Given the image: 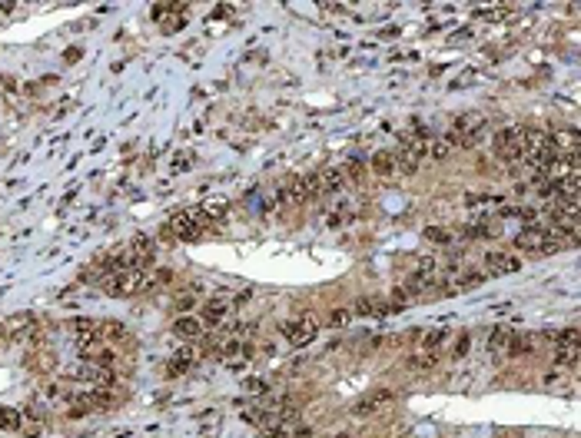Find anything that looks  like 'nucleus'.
Wrapping results in <instances>:
<instances>
[{
	"mask_svg": "<svg viewBox=\"0 0 581 438\" xmlns=\"http://www.w3.org/2000/svg\"><path fill=\"white\" fill-rule=\"evenodd\" d=\"M426 239H428V243H448V239H452V233H448V229H438V226H428L426 229Z\"/></svg>",
	"mask_w": 581,
	"mask_h": 438,
	"instance_id": "nucleus-27",
	"label": "nucleus"
},
{
	"mask_svg": "<svg viewBox=\"0 0 581 438\" xmlns=\"http://www.w3.org/2000/svg\"><path fill=\"white\" fill-rule=\"evenodd\" d=\"M522 136H525V123L518 126H508V130H498L492 140V153L498 156L502 163H522L525 160V146H522Z\"/></svg>",
	"mask_w": 581,
	"mask_h": 438,
	"instance_id": "nucleus-1",
	"label": "nucleus"
},
{
	"mask_svg": "<svg viewBox=\"0 0 581 438\" xmlns=\"http://www.w3.org/2000/svg\"><path fill=\"white\" fill-rule=\"evenodd\" d=\"M349 319H352V309H336V312L329 315V322H332V325H346Z\"/></svg>",
	"mask_w": 581,
	"mask_h": 438,
	"instance_id": "nucleus-29",
	"label": "nucleus"
},
{
	"mask_svg": "<svg viewBox=\"0 0 581 438\" xmlns=\"http://www.w3.org/2000/svg\"><path fill=\"white\" fill-rule=\"evenodd\" d=\"M20 425V415L14 409H0V429H17Z\"/></svg>",
	"mask_w": 581,
	"mask_h": 438,
	"instance_id": "nucleus-26",
	"label": "nucleus"
},
{
	"mask_svg": "<svg viewBox=\"0 0 581 438\" xmlns=\"http://www.w3.org/2000/svg\"><path fill=\"white\" fill-rule=\"evenodd\" d=\"M468 345H472V339L468 335H458V342H456V349H452V359H465V352H468Z\"/></svg>",
	"mask_w": 581,
	"mask_h": 438,
	"instance_id": "nucleus-28",
	"label": "nucleus"
},
{
	"mask_svg": "<svg viewBox=\"0 0 581 438\" xmlns=\"http://www.w3.org/2000/svg\"><path fill=\"white\" fill-rule=\"evenodd\" d=\"M186 14H190L186 4H153V20L163 34H176L186 24Z\"/></svg>",
	"mask_w": 581,
	"mask_h": 438,
	"instance_id": "nucleus-5",
	"label": "nucleus"
},
{
	"mask_svg": "<svg viewBox=\"0 0 581 438\" xmlns=\"http://www.w3.org/2000/svg\"><path fill=\"white\" fill-rule=\"evenodd\" d=\"M279 200H282V203H292V206H302V203H309V193H306V180H302V176L289 180V183H286V186L279 190Z\"/></svg>",
	"mask_w": 581,
	"mask_h": 438,
	"instance_id": "nucleus-10",
	"label": "nucleus"
},
{
	"mask_svg": "<svg viewBox=\"0 0 581 438\" xmlns=\"http://www.w3.org/2000/svg\"><path fill=\"white\" fill-rule=\"evenodd\" d=\"M495 233H498V229H495L492 226V223H472V226H468V229H465V236H478V239H482V236H495Z\"/></svg>",
	"mask_w": 581,
	"mask_h": 438,
	"instance_id": "nucleus-22",
	"label": "nucleus"
},
{
	"mask_svg": "<svg viewBox=\"0 0 581 438\" xmlns=\"http://www.w3.org/2000/svg\"><path fill=\"white\" fill-rule=\"evenodd\" d=\"M173 335L176 339H186V342H196V339L203 335V322H200L196 315H180L173 322Z\"/></svg>",
	"mask_w": 581,
	"mask_h": 438,
	"instance_id": "nucleus-9",
	"label": "nucleus"
},
{
	"mask_svg": "<svg viewBox=\"0 0 581 438\" xmlns=\"http://www.w3.org/2000/svg\"><path fill=\"white\" fill-rule=\"evenodd\" d=\"M482 130H485V116L482 113H462L456 123H452L448 143L452 146H472V143H478Z\"/></svg>",
	"mask_w": 581,
	"mask_h": 438,
	"instance_id": "nucleus-4",
	"label": "nucleus"
},
{
	"mask_svg": "<svg viewBox=\"0 0 581 438\" xmlns=\"http://www.w3.org/2000/svg\"><path fill=\"white\" fill-rule=\"evenodd\" d=\"M279 332L289 345H309L312 339H316V332H319V315L316 312L292 315V319H286V322L279 325Z\"/></svg>",
	"mask_w": 581,
	"mask_h": 438,
	"instance_id": "nucleus-2",
	"label": "nucleus"
},
{
	"mask_svg": "<svg viewBox=\"0 0 581 438\" xmlns=\"http://www.w3.org/2000/svg\"><path fill=\"white\" fill-rule=\"evenodd\" d=\"M369 173H372V176H379V180H392V176L399 173L396 153H392V150L372 153V160H369Z\"/></svg>",
	"mask_w": 581,
	"mask_h": 438,
	"instance_id": "nucleus-8",
	"label": "nucleus"
},
{
	"mask_svg": "<svg viewBox=\"0 0 581 438\" xmlns=\"http://www.w3.org/2000/svg\"><path fill=\"white\" fill-rule=\"evenodd\" d=\"M193 305H196V295H193V292H180V295L173 299V309H176V312H190Z\"/></svg>",
	"mask_w": 581,
	"mask_h": 438,
	"instance_id": "nucleus-24",
	"label": "nucleus"
},
{
	"mask_svg": "<svg viewBox=\"0 0 581 438\" xmlns=\"http://www.w3.org/2000/svg\"><path fill=\"white\" fill-rule=\"evenodd\" d=\"M392 402H396V392L386 389V385H379V389L366 392V395L352 405V412H356V415H376V412H386Z\"/></svg>",
	"mask_w": 581,
	"mask_h": 438,
	"instance_id": "nucleus-6",
	"label": "nucleus"
},
{
	"mask_svg": "<svg viewBox=\"0 0 581 438\" xmlns=\"http://www.w3.org/2000/svg\"><path fill=\"white\" fill-rule=\"evenodd\" d=\"M53 365H57V355H50V352H34L30 355V369L43 372V369H53Z\"/></svg>",
	"mask_w": 581,
	"mask_h": 438,
	"instance_id": "nucleus-20",
	"label": "nucleus"
},
{
	"mask_svg": "<svg viewBox=\"0 0 581 438\" xmlns=\"http://www.w3.org/2000/svg\"><path fill=\"white\" fill-rule=\"evenodd\" d=\"M555 342L558 345H578V329L568 325V329H562V332H555Z\"/></svg>",
	"mask_w": 581,
	"mask_h": 438,
	"instance_id": "nucleus-25",
	"label": "nucleus"
},
{
	"mask_svg": "<svg viewBox=\"0 0 581 438\" xmlns=\"http://www.w3.org/2000/svg\"><path fill=\"white\" fill-rule=\"evenodd\" d=\"M193 365H196V352L193 349H183V352L173 355V362L166 365V375H183V372L193 369Z\"/></svg>",
	"mask_w": 581,
	"mask_h": 438,
	"instance_id": "nucleus-16",
	"label": "nucleus"
},
{
	"mask_svg": "<svg viewBox=\"0 0 581 438\" xmlns=\"http://www.w3.org/2000/svg\"><path fill=\"white\" fill-rule=\"evenodd\" d=\"M512 14V7H488V10H475V17H482V20H502Z\"/></svg>",
	"mask_w": 581,
	"mask_h": 438,
	"instance_id": "nucleus-23",
	"label": "nucleus"
},
{
	"mask_svg": "<svg viewBox=\"0 0 581 438\" xmlns=\"http://www.w3.org/2000/svg\"><path fill=\"white\" fill-rule=\"evenodd\" d=\"M382 299H359L356 309H352V315H386L389 309H382Z\"/></svg>",
	"mask_w": 581,
	"mask_h": 438,
	"instance_id": "nucleus-19",
	"label": "nucleus"
},
{
	"mask_svg": "<svg viewBox=\"0 0 581 438\" xmlns=\"http://www.w3.org/2000/svg\"><path fill=\"white\" fill-rule=\"evenodd\" d=\"M4 339H7V325H0V345H4Z\"/></svg>",
	"mask_w": 581,
	"mask_h": 438,
	"instance_id": "nucleus-30",
	"label": "nucleus"
},
{
	"mask_svg": "<svg viewBox=\"0 0 581 438\" xmlns=\"http://www.w3.org/2000/svg\"><path fill=\"white\" fill-rule=\"evenodd\" d=\"M436 362H438V352H436V349H422V345H418V349H416V352H412V355H408V369H416V372H428V369H436Z\"/></svg>",
	"mask_w": 581,
	"mask_h": 438,
	"instance_id": "nucleus-13",
	"label": "nucleus"
},
{
	"mask_svg": "<svg viewBox=\"0 0 581 438\" xmlns=\"http://www.w3.org/2000/svg\"><path fill=\"white\" fill-rule=\"evenodd\" d=\"M342 176H346V183H366L369 166L366 163H359V160H349L346 166H342Z\"/></svg>",
	"mask_w": 581,
	"mask_h": 438,
	"instance_id": "nucleus-18",
	"label": "nucleus"
},
{
	"mask_svg": "<svg viewBox=\"0 0 581 438\" xmlns=\"http://www.w3.org/2000/svg\"><path fill=\"white\" fill-rule=\"evenodd\" d=\"M522 269V259L512 256V253H488L485 256V273L488 276H505V273H518Z\"/></svg>",
	"mask_w": 581,
	"mask_h": 438,
	"instance_id": "nucleus-7",
	"label": "nucleus"
},
{
	"mask_svg": "<svg viewBox=\"0 0 581 438\" xmlns=\"http://www.w3.org/2000/svg\"><path fill=\"white\" fill-rule=\"evenodd\" d=\"M512 329H505V325H498V329H492V335H488V352L498 355V359H505L508 355V345H512Z\"/></svg>",
	"mask_w": 581,
	"mask_h": 438,
	"instance_id": "nucleus-12",
	"label": "nucleus"
},
{
	"mask_svg": "<svg viewBox=\"0 0 581 438\" xmlns=\"http://www.w3.org/2000/svg\"><path fill=\"white\" fill-rule=\"evenodd\" d=\"M342 186H346L342 166H329V170H319V190H322V196H329V193H339Z\"/></svg>",
	"mask_w": 581,
	"mask_h": 438,
	"instance_id": "nucleus-11",
	"label": "nucleus"
},
{
	"mask_svg": "<svg viewBox=\"0 0 581 438\" xmlns=\"http://www.w3.org/2000/svg\"><path fill=\"white\" fill-rule=\"evenodd\" d=\"M535 352V339L528 332H515L512 335V345H508V355L505 359H522V355Z\"/></svg>",
	"mask_w": 581,
	"mask_h": 438,
	"instance_id": "nucleus-15",
	"label": "nucleus"
},
{
	"mask_svg": "<svg viewBox=\"0 0 581 438\" xmlns=\"http://www.w3.org/2000/svg\"><path fill=\"white\" fill-rule=\"evenodd\" d=\"M226 312H230V305H226L223 299H210V302H203V319H200V322L220 325L226 319Z\"/></svg>",
	"mask_w": 581,
	"mask_h": 438,
	"instance_id": "nucleus-14",
	"label": "nucleus"
},
{
	"mask_svg": "<svg viewBox=\"0 0 581 438\" xmlns=\"http://www.w3.org/2000/svg\"><path fill=\"white\" fill-rule=\"evenodd\" d=\"M448 150H452L448 136H442V140H428V156H436V160H446Z\"/></svg>",
	"mask_w": 581,
	"mask_h": 438,
	"instance_id": "nucleus-21",
	"label": "nucleus"
},
{
	"mask_svg": "<svg viewBox=\"0 0 581 438\" xmlns=\"http://www.w3.org/2000/svg\"><path fill=\"white\" fill-rule=\"evenodd\" d=\"M206 223L203 213H180V216L170 219V226H166V239H180V243H196V239L206 236Z\"/></svg>",
	"mask_w": 581,
	"mask_h": 438,
	"instance_id": "nucleus-3",
	"label": "nucleus"
},
{
	"mask_svg": "<svg viewBox=\"0 0 581 438\" xmlns=\"http://www.w3.org/2000/svg\"><path fill=\"white\" fill-rule=\"evenodd\" d=\"M581 359V349L578 345H558V352H555V362L562 365V369H575Z\"/></svg>",
	"mask_w": 581,
	"mask_h": 438,
	"instance_id": "nucleus-17",
	"label": "nucleus"
}]
</instances>
